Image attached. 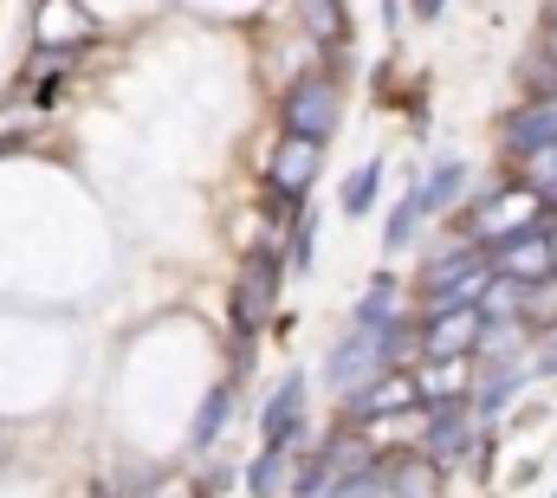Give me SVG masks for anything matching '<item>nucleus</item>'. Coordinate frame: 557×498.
Returning a JSON list of instances; mask_svg holds the SVG:
<instances>
[{"label":"nucleus","mask_w":557,"mask_h":498,"mask_svg":"<svg viewBox=\"0 0 557 498\" xmlns=\"http://www.w3.org/2000/svg\"><path fill=\"white\" fill-rule=\"evenodd\" d=\"M311 252H318V214L305 208V214L292 221V265H298V272H311Z\"/></svg>","instance_id":"obj_22"},{"label":"nucleus","mask_w":557,"mask_h":498,"mask_svg":"<svg viewBox=\"0 0 557 498\" xmlns=\"http://www.w3.org/2000/svg\"><path fill=\"white\" fill-rule=\"evenodd\" d=\"M389 324H403V278L376 272L370 291L357 298V331H389Z\"/></svg>","instance_id":"obj_12"},{"label":"nucleus","mask_w":557,"mask_h":498,"mask_svg":"<svg viewBox=\"0 0 557 498\" xmlns=\"http://www.w3.org/2000/svg\"><path fill=\"white\" fill-rule=\"evenodd\" d=\"M480 427H473V414H467V401H447V408H428V434H421V460L434 466V473H447V466H467L473 453H480Z\"/></svg>","instance_id":"obj_4"},{"label":"nucleus","mask_w":557,"mask_h":498,"mask_svg":"<svg viewBox=\"0 0 557 498\" xmlns=\"http://www.w3.org/2000/svg\"><path fill=\"white\" fill-rule=\"evenodd\" d=\"M486 259H493V272H499V278H519V285H539V278H545V272L557 265V252H552V227L539 221V227H525V234H512L506 247H499V252H486Z\"/></svg>","instance_id":"obj_9"},{"label":"nucleus","mask_w":557,"mask_h":498,"mask_svg":"<svg viewBox=\"0 0 557 498\" xmlns=\"http://www.w3.org/2000/svg\"><path fill=\"white\" fill-rule=\"evenodd\" d=\"M421 221H428V214H421V195L409 188V195H403V201L389 208V227H383V252H403V247H409V240L421 234Z\"/></svg>","instance_id":"obj_18"},{"label":"nucleus","mask_w":557,"mask_h":498,"mask_svg":"<svg viewBox=\"0 0 557 498\" xmlns=\"http://www.w3.org/2000/svg\"><path fill=\"white\" fill-rule=\"evenodd\" d=\"M545 149H557V98L519 104V111L506 117V155H512V162H532V155H545Z\"/></svg>","instance_id":"obj_11"},{"label":"nucleus","mask_w":557,"mask_h":498,"mask_svg":"<svg viewBox=\"0 0 557 498\" xmlns=\"http://www.w3.org/2000/svg\"><path fill=\"white\" fill-rule=\"evenodd\" d=\"M525 227H539V195H532V188H493V195L473 208L467 240L480 252H493V247H506L512 234H525Z\"/></svg>","instance_id":"obj_3"},{"label":"nucleus","mask_w":557,"mask_h":498,"mask_svg":"<svg viewBox=\"0 0 557 498\" xmlns=\"http://www.w3.org/2000/svg\"><path fill=\"white\" fill-rule=\"evenodd\" d=\"M337 117H344V91H337V78H324V72H305V78H292V91H285V104H278V124L285 136H298V142H331L337 136Z\"/></svg>","instance_id":"obj_2"},{"label":"nucleus","mask_w":557,"mask_h":498,"mask_svg":"<svg viewBox=\"0 0 557 498\" xmlns=\"http://www.w3.org/2000/svg\"><path fill=\"white\" fill-rule=\"evenodd\" d=\"M72 39H85V13H78L72 0H46V7H39V46L59 52V46H72Z\"/></svg>","instance_id":"obj_15"},{"label":"nucleus","mask_w":557,"mask_h":498,"mask_svg":"<svg viewBox=\"0 0 557 498\" xmlns=\"http://www.w3.org/2000/svg\"><path fill=\"white\" fill-rule=\"evenodd\" d=\"M403 357H409V318L389 324V331H350V337L324 357V382H331L337 395H357V388H370L383 370H396Z\"/></svg>","instance_id":"obj_1"},{"label":"nucleus","mask_w":557,"mask_h":498,"mask_svg":"<svg viewBox=\"0 0 557 498\" xmlns=\"http://www.w3.org/2000/svg\"><path fill=\"white\" fill-rule=\"evenodd\" d=\"M441 7L447 0H416V20H441Z\"/></svg>","instance_id":"obj_23"},{"label":"nucleus","mask_w":557,"mask_h":498,"mask_svg":"<svg viewBox=\"0 0 557 498\" xmlns=\"http://www.w3.org/2000/svg\"><path fill=\"white\" fill-rule=\"evenodd\" d=\"M383 20H389V26H403V0H383Z\"/></svg>","instance_id":"obj_24"},{"label":"nucleus","mask_w":557,"mask_h":498,"mask_svg":"<svg viewBox=\"0 0 557 498\" xmlns=\"http://www.w3.org/2000/svg\"><path fill=\"white\" fill-rule=\"evenodd\" d=\"M298 13H305V33L318 46H337L344 39V0H298Z\"/></svg>","instance_id":"obj_19"},{"label":"nucleus","mask_w":557,"mask_h":498,"mask_svg":"<svg viewBox=\"0 0 557 498\" xmlns=\"http://www.w3.org/2000/svg\"><path fill=\"white\" fill-rule=\"evenodd\" d=\"M376 195H383V162L370 155L363 169H350V175H344V188H337V208H344L350 221H363V214L376 208Z\"/></svg>","instance_id":"obj_13"},{"label":"nucleus","mask_w":557,"mask_h":498,"mask_svg":"<svg viewBox=\"0 0 557 498\" xmlns=\"http://www.w3.org/2000/svg\"><path fill=\"white\" fill-rule=\"evenodd\" d=\"M318 169H324V149L318 142H298V136H285L273 149V162H267V188H273V201H305L311 195V182H318Z\"/></svg>","instance_id":"obj_8"},{"label":"nucleus","mask_w":557,"mask_h":498,"mask_svg":"<svg viewBox=\"0 0 557 498\" xmlns=\"http://www.w3.org/2000/svg\"><path fill=\"white\" fill-rule=\"evenodd\" d=\"M227 414H234V382H214V388H208V401L195 408V427H188V434H195V453H208V447L221 440Z\"/></svg>","instance_id":"obj_14"},{"label":"nucleus","mask_w":557,"mask_h":498,"mask_svg":"<svg viewBox=\"0 0 557 498\" xmlns=\"http://www.w3.org/2000/svg\"><path fill=\"white\" fill-rule=\"evenodd\" d=\"M324 498H389V473L383 466H350Z\"/></svg>","instance_id":"obj_20"},{"label":"nucleus","mask_w":557,"mask_h":498,"mask_svg":"<svg viewBox=\"0 0 557 498\" xmlns=\"http://www.w3.org/2000/svg\"><path fill=\"white\" fill-rule=\"evenodd\" d=\"M545 52L557 59V7H552V33H545Z\"/></svg>","instance_id":"obj_25"},{"label":"nucleus","mask_w":557,"mask_h":498,"mask_svg":"<svg viewBox=\"0 0 557 498\" xmlns=\"http://www.w3.org/2000/svg\"><path fill=\"white\" fill-rule=\"evenodd\" d=\"M552 498H557V493H552Z\"/></svg>","instance_id":"obj_26"},{"label":"nucleus","mask_w":557,"mask_h":498,"mask_svg":"<svg viewBox=\"0 0 557 498\" xmlns=\"http://www.w3.org/2000/svg\"><path fill=\"white\" fill-rule=\"evenodd\" d=\"M480 337H486L480 304H467V311H428V331H421V363H460Z\"/></svg>","instance_id":"obj_6"},{"label":"nucleus","mask_w":557,"mask_h":498,"mask_svg":"<svg viewBox=\"0 0 557 498\" xmlns=\"http://www.w3.org/2000/svg\"><path fill=\"white\" fill-rule=\"evenodd\" d=\"M421 388L416 375L403 370H383L370 388H357V395H344V421H383V414H403V408H416Z\"/></svg>","instance_id":"obj_10"},{"label":"nucleus","mask_w":557,"mask_h":498,"mask_svg":"<svg viewBox=\"0 0 557 498\" xmlns=\"http://www.w3.org/2000/svg\"><path fill=\"white\" fill-rule=\"evenodd\" d=\"M460 188H467V169L460 162H441L428 182H416V195H421V214H447L454 201H460Z\"/></svg>","instance_id":"obj_16"},{"label":"nucleus","mask_w":557,"mask_h":498,"mask_svg":"<svg viewBox=\"0 0 557 498\" xmlns=\"http://www.w3.org/2000/svg\"><path fill=\"white\" fill-rule=\"evenodd\" d=\"M416 388H421V401H428V408H447V401H467V363H428Z\"/></svg>","instance_id":"obj_17"},{"label":"nucleus","mask_w":557,"mask_h":498,"mask_svg":"<svg viewBox=\"0 0 557 498\" xmlns=\"http://www.w3.org/2000/svg\"><path fill=\"white\" fill-rule=\"evenodd\" d=\"M305 414H311L305 375H285L273 395H267V408H260V440H267V447H278V453H292V447L305 440Z\"/></svg>","instance_id":"obj_7"},{"label":"nucleus","mask_w":557,"mask_h":498,"mask_svg":"<svg viewBox=\"0 0 557 498\" xmlns=\"http://www.w3.org/2000/svg\"><path fill=\"white\" fill-rule=\"evenodd\" d=\"M273 304H278V259L273 252H253L240 265V278H234V337L240 344L260 337V324L273 318Z\"/></svg>","instance_id":"obj_5"},{"label":"nucleus","mask_w":557,"mask_h":498,"mask_svg":"<svg viewBox=\"0 0 557 498\" xmlns=\"http://www.w3.org/2000/svg\"><path fill=\"white\" fill-rule=\"evenodd\" d=\"M247 486H253V498L285 493V453H278V447H260V460L247 466Z\"/></svg>","instance_id":"obj_21"}]
</instances>
